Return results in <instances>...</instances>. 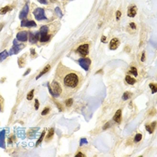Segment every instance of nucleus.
Here are the masks:
<instances>
[{"label": "nucleus", "mask_w": 157, "mask_h": 157, "mask_svg": "<svg viewBox=\"0 0 157 157\" xmlns=\"http://www.w3.org/2000/svg\"><path fill=\"white\" fill-rule=\"evenodd\" d=\"M78 76L74 74V73H70L67 75L65 76L64 79V84L67 87H70V88H75V86L78 84Z\"/></svg>", "instance_id": "obj_1"}, {"label": "nucleus", "mask_w": 157, "mask_h": 157, "mask_svg": "<svg viewBox=\"0 0 157 157\" xmlns=\"http://www.w3.org/2000/svg\"><path fill=\"white\" fill-rule=\"evenodd\" d=\"M33 15L38 21H41V20H46L47 19L43 8H36L33 11Z\"/></svg>", "instance_id": "obj_2"}, {"label": "nucleus", "mask_w": 157, "mask_h": 157, "mask_svg": "<svg viewBox=\"0 0 157 157\" xmlns=\"http://www.w3.org/2000/svg\"><path fill=\"white\" fill-rule=\"evenodd\" d=\"M52 96L54 97H58L59 96L60 94L62 93V89H61V86L59 85L58 83H57L56 81H54L52 83Z\"/></svg>", "instance_id": "obj_3"}, {"label": "nucleus", "mask_w": 157, "mask_h": 157, "mask_svg": "<svg viewBox=\"0 0 157 157\" xmlns=\"http://www.w3.org/2000/svg\"><path fill=\"white\" fill-rule=\"evenodd\" d=\"M78 62H79V65H80L84 70L87 71V70L89 69V67H90V65H91V60H90L88 58H82L79 59Z\"/></svg>", "instance_id": "obj_4"}, {"label": "nucleus", "mask_w": 157, "mask_h": 157, "mask_svg": "<svg viewBox=\"0 0 157 157\" xmlns=\"http://www.w3.org/2000/svg\"><path fill=\"white\" fill-rule=\"evenodd\" d=\"M77 52L79 54H81L82 56H87L88 53H89V45L88 44H83L81 46H79L77 48Z\"/></svg>", "instance_id": "obj_5"}, {"label": "nucleus", "mask_w": 157, "mask_h": 157, "mask_svg": "<svg viewBox=\"0 0 157 157\" xmlns=\"http://www.w3.org/2000/svg\"><path fill=\"white\" fill-rule=\"evenodd\" d=\"M16 40L21 42H25L28 40V32L25 31H20L17 33L16 35Z\"/></svg>", "instance_id": "obj_6"}, {"label": "nucleus", "mask_w": 157, "mask_h": 157, "mask_svg": "<svg viewBox=\"0 0 157 157\" xmlns=\"http://www.w3.org/2000/svg\"><path fill=\"white\" fill-rule=\"evenodd\" d=\"M29 15V5L26 4L23 8L22 9V11L20 13V15H19V18L21 19V20H23V19L26 18V16Z\"/></svg>", "instance_id": "obj_7"}, {"label": "nucleus", "mask_w": 157, "mask_h": 157, "mask_svg": "<svg viewBox=\"0 0 157 157\" xmlns=\"http://www.w3.org/2000/svg\"><path fill=\"white\" fill-rule=\"evenodd\" d=\"M119 46H120V41H119V39H117V38L111 39V41L110 42V49L115 50V49H117L119 48Z\"/></svg>", "instance_id": "obj_8"}, {"label": "nucleus", "mask_w": 157, "mask_h": 157, "mask_svg": "<svg viewBox=\"0 0 157 157\" xmlns=\"http://www.w3.org/2000/svg\"><path fill=\"white\" fill-rule=\"evenodd\" d=\"M22 48H23V46H22V45H14L13 47H12V49H10V51H9V55H14V54H17V53L20 51V49H22Z\"/></svg>", "instance_id": "obj_9"}, {"label": "nucleus", "mask_w": 157, "mask_h": 157, "mask_svg": "<svg viewBox=\"0 0 157 157\" xmlns=\"http://www.w3.org/2000/svg\"><path fill=\"white\" fill-rule=\"evenodd\" d=\"M21 26L22 27H36V22L33 21H27L23 20L21 22Z\"/></svg>", "instance_id": "obj_10"}, {"label": "nucleus", "mask_w": 157, "mask_h": 157, "mask_svg": "<svg viewBox=\"0 0 157 157\" xmlns=\"http://www.w3.org/2000/svg\"><path fill=\"white\" fill-rule=\"evenodd\" d=\"M136 13H137V8H136V6L132 5V6L128 8V10H127V16H129V17H135L136 15Z\"/></svg>", "instance_id": "obj_11"}, {"label": "nucleus", "mask_w": 157, "mask_h": 157, "mask_svg": "<svg viewBox=\"0 0 157 157\" xmlns=\"http://www.w3.org/2000/svg\"><path fill=\"white\" fill-rule=\"evenodd\" d=\"M113 120L117 122V123H120L121 121V110H118L117 112L115 113V115L113 117Z\"/></svg>", "instance_id": "obj_12"}, {"label": "nucleus", "mask_w": 157, "mask_h": 157, "mask_svg": "<svg viewBox=\"0 0 157 157\" xmlns=\"http://www.w3.org/2000/svg\"><path fill=\"white\" fill-rule=\"evenodd\" d=\"M50 68H51L50 65H47V66H46V67H44V69H43V70H42V71L41 72V74H40V75H39L37 76V77H36V79L40 78L41 76H42L43 75H45L46 73H48V72H49V70H50Z\"/></svg>", "instance_id": "obj_13"}, {"label": "nucleus", "mask_w": 157, "mask_h": 157, "mask_svg": "<svg viewBox=\"0 0 157 157\" xmlns=\"http://www.w3.org/2000/svg\"><path fill=\"white\" fill-rule=\"evenodd\" d=\"M49 39H50V35L48 34H41L40 36V41L41 42H47L49 41Z\"/></svg>", "instance_id": "obj_14"}, {"label": "nucleus", "mask_w": 157, "mask_h": 157, "mask_svg": "<svg viewBox=\"0 0 157 157\" xmlns=\"http://www.w3.org/2000/svg\"><path fill=\"white\" fill-rule=\"evenodd\" d=\"M155 125H156V123L155 122H153L152 123V125H147L146 127V130L148 131L149 132L150 134H153V130H154V128H155Z\"/></svg>", "instance_id": "obj_15"}, {"label": "nucleus", "mask_w": 157, "mask_h": 157, "mask_svg": "<svg viewBox=\"0 0 157 157\" xmlns=\"http://www.w3.org/2000/svg\"><path fill=\"white\" fill-rule=\"evenodd\" d=\"M5 131L3 130L1 131V133H0V146L1 147H3L4 148L5 147Z\"/></svg>", "instance_id": "obj_16"}, {"label": "nucleus", "mask_w": 157, "mask_h": 157, "mask_svg": "<svg viewBox=\"0 0 157 157\" xmlns=\"http://www.w3.org/2000/svg\"><path fill=\"white\" fill-rule=\"evenodd\" d=\"M37 38L35 36V34L32 32H29V41L31 43H36L37 42Z\"/></svg>", "instance_id": "obj_17"}, {"label": "nucleus", "mask_w": 157, "mask_h": 157, "mask_svg": "<svg viewBox=\"0 0 157 157\" xmlns=\"http://www.w3.org/2000/svg\"><path fill=\"white\" fill-rule=\"evenodd\" d=\"M9 56V53L7 52V50H4L0 53V62H2L3 60H5L7 57Z\"/></svg>", "instance_id": "obj_18"}, {"label": "nucleus", "mask_w": 157, "mask_h": 157, "mask_svg": "<svg viewBox=\"0 0 157 157\" xmlns=\"http://www.w3.org/2000/svg\"><path fill=\"white\" fill-rule=\"evenodd\" d=\"M125 80H126V82H127L128 84H134L135 83H136V79L133 78V77H131L130 75H127Z\"/></svg>", "instance_id": "obj_19"}, {"label": "nucleus", "mask_w": 157, "mask_h": 157, "mask_svg": "<svg viewBox=\"0 0 157 157\" xmlns=\"http://www.w3.org/2000/svg\"><path fill=\"white\" fill-rule=\"evenodd\" d=\"M53 135H54V128H50V130L49 131V134H48L47 137H46V141H47V142H49V140L52 139Z\"/></svg>", "instance_id": "obj_20"}, {"label": "nucleus", "mask_w": 157, "mask_h": 157, "mask_svg": "<svg viewBox=\"0 0 157 157\" xmlns=\"http://www.w3.org/2000/svg\"><path fill=\"white\" fill-rule=\"evenodd\" d=\"M11 9H12V7L11 6H9V5L5 6V7H3L2 9H0V15H5V14H6L7 12L10 11Z\"/></svg>", "instance_id": "obj_21"}, {"label": "nucleus", "mask_w": 157, "mask_h": 157, "mask_svg": "<svg viewBox=\"0 0 157 157\" xmlns=\"http://www.w3.org/2000/svg\"><path fill=\"white\" fill-rule=\"evenodd\" d=\"M48 31H49V27L47 25L41 26V29H40V33L41 34H48Z\"/></svg>", "instance_id": "obj_22"}, {"label": "nucleus", "mask_w": 157, "mask_h": 157, "mask_svg": "<svg viewBox=\"0 0 157 157\" xmlns=\"http://www.w3.org/2000/svg\"><path fill=\"white\" fill-rule=\"evenodd\" d=\"M129 74H132V75H134L135 76H136L138 73H137V70H136V67H131V69L129 70Z\"/></svg>", "instance_id": "obj_23"}, {"label": "nucleus", "mask_w": 157, "mask_h": 157, "mask_svg": "<svg viewBox=\"0 0 157 157\" xmlns=\"http://www.w3.org/2000/svg\"><path fill=\"white\" fill-rule=\"evenodd\" d=\"M45 133H46L45 131H43V132L41 133V136H40V139L38 140V142H37V144H36V146H39V145H40V144L41 143V141L43 140V138H44V136H45Z\"/></svg>", "instance_id": "obj_24"}, {"label": "nucleus", "mask_w": 157, "mask_h": 157, "mask_svg": "<svg viewBox=\"0 0 157 157\" xmlns=\"http://www.w3.org/2000/svg\"><path fill=\"white\" fill-rule=\"evenodd\" d=\"M130 97H131V93H129V92H126V93L123 94V100L124 101H127V99H129Z\"/></svg>", "instance_id": "obj_25"}, {"label": "nucleus", "mask_w": 157, "mask_h": 157, "mask_svg": "<svg viewBox=\"0 0 157 157\" xmlns=\"http://www.w3.org/2000/svg\"><path fill=\"white\" fill-rule=\"evenodd\" d=\"M33 93H34V90H31L30 93L27 94V100H29V101L32 100V98H33Z\"/></svg>", "instance_id": "obj_26"}, {"label": "nucleus", "mask_w": 157, "mask_h": 157, "mask_svg": "<svg viewBox=\"0 0 157 157\" xmlns=\"http://www.w3.org/2000/svg\"><path fill=\"white\" fill-rule=\"evenodd\" d=\"M55 13L57 14V15H58L60 18L63 16V14H62V12H61V10H60L59 7H56V9H55Z\"/></svg>", "instance_id": "obj_27"}, {"label": "nucleus", "mask_w": 157, "mask_h": 157, "mask_svg": "<svg viewBox=\"0 0 157 157\" xmlns=\"http://www.w3.org/2000/svg\"><path fill=\"white\" fill-rule=\"evenodd\" d=\"M141 139H142V135H141V134H136V136H135L134 141H135V142H139Z\"/></svg>", "instance_id": "obj_28"}, {"label": "nucleus", "mask_w": 157, "mask_h": 157, "mask_svg": "<svg viewBox=\"0 0 157 157\" xmlns=\"http://www.w3.org/2000/svg\"><path fill=\"white\" fill-rule=\"evenodd\" d=\"M150 88L153 90V94L156 93V84H150Z\"/></svg>", "instance_id": "obj_29"}, {"label": "nucleus", "mask_w": 157, "mask_h": 157, "mask_svg": "<svg viewBox=\"0 0 157 157\" xmlns=\"http://www.w3.org/2000/svg\"><path fill=\"white\" fill-rule=\"evenodd\" d=\"M72 104H73V100L72 99H68V100L66 101V106L67 107H70V106H72Z\"/></svg>", "instance_id": "obj_30"}, {"label": "nucleus", "mask_w": 157, "mask_h": 157, "mask_svg": "<svg viewBox=\"0 0 157 157\" xmlns=\"http://www.w3.org/2000/svg\"><path fill=\"white\" fill-rule=\"evenodd\" d=\"M49 112V108L47 107V108H45V110H42V112H41V115H42V116H45V115H47Z\"/></svg>", "instance_id": "obj_31"}, {"label": "nucleus", "mask_w": 157, "mask_h": 157, "mask_svg": "<svg viewBox=\"0 0 157 157\" xmlns=\"http://www.w3.org/2000/svg\"><path fill=\"white\" fill-rule=\"evenodd\" d=\"M84 144H87V140L85 138H82L80 140V146H83V145H84Z\"/></svg>", "instance_id": "obj_32"}, {"label": "nucleus", "mask_w": 157, "mask_h": 157, "mask_svg": "<svg viewBox=\"0 0 157 157\" xmlns=\"http://www.w3.org/2000/svg\"><path fill=\"white\" fill-rule=\"evenodd\" d=\"M120 15H121V13H120V11H117V13H116V16H117V20H118V21L120 20Z\"/></svg>", "instance_id": "obj_33"}, {"label": "nucleus", "mask_w": 157, "mask_h": 157, "mask_svg": "<svg viewBox=\"0 0 157 157\" xmlns=\"http://www.w3.org/2000/svg\"><path fill=\"white\" fill-rule=\"evenodd\" d=\"M39 106H40L39 101H38V100H36V101H35V104H34V107H35V109H36V110H38V109H39Z\"/></svg>", "instance_id": "obj_34"}, {"label": "nucleus", "mask_w": 157, "mask_h": 157, "mask_svg": "<svg viewBox=\"0 0 157 157\" xmlns=\"http://www.w3.org/2000/svg\"><path fill=\"white\" fill-rule=\"evenodd\" d=\"M129 26H130L131 28L133 29V30H135V29H136V24H135L134 22H130V23H129Z\"/></svg>", "instance_id": "obj_35"}, {"label": "nucleus", "mask_w": 157, "mask_h": 157, "mask_svg": "<svg viewBox=\"0 0 157 157\" xmlns=\"http://www.w3.org/2000/svg\"><path fill=\"white\" fill-rule=\"evenodd\" d=\"M145 60H146V53H145V51H144V52L142 53V58H141V61H143V62H144Z\"/></svg>", "instance_id": "obj_36"}, {"label": "nucleus", "mask_w": 157, "mask_h": 157, "mask_svg": "<svg viewBox=\"0 0 157 157\" xmlns=\"http://www.w3.org/2000/svg\"><path fill=\"white\" fill-rule=\"evenodd\" d=\"M38 1H39L41 4H43V5H47V4H48V2H47L46 0H38Z\"/></svg>", "instance_id": "obj_37"}, {"label": "nucleus", "mask_w": 157, "mask_h": 157, "mask_svg": "<svg viewBox=\"0 0 157 157\" xmlns=\"http://www.w3.org/2000/svg\"><path fill=\"white\" fill-rule=\"evenodd\" d=\"M84 157V154H83L82 153H76V154H75V157Z\"/></svg>", "instance_id": "obj_38"}, {"label": "nucleus", "mask_w": 157, "mask_h": 157, "mask_svg": "<svg viewBox=\"0 0 157 157\" xmlns=\"http://www.w3.org/2000/svg\"><path fill=\"white\" fill-rule=\"evenodd\" d=\"M56 104H57V106L58 107V109H59L60 111H62V110H63V109H62V107H61V105H60L59 103H58V102H56Z\"/></svg>", "instance_id": "obj_39"}, {"label": "nucleus", "mask_w": 157, "mask_h": 157, "mask_svg": "<svg viewBox=\"0 0 157 157\" xmlns=\"http://www.w3.org/2000/svg\"><path fill=\"white\" fill-rule=\"evenodd\" d=\"M110 123H106V124H105V125H104V127H103V129H104V130H105V129H106L107 127H110Z\"/></svg>", "instance_id": "obj_40"}, {"label": "nucleus", "mask_w": 157, "mask_h": 157, "mask_svg": "<svg viewBox=\"0 0 157 157\" xmlns=\"http://www.w3.org/2000/svg\"><path fill=\"white\" fill-rule=\"evenodd\" d=\"M101 41H102L103 43L106 42V37H105V36H102V38H101Z\"/></svg>", "instance_id": "obj_41"}, {"label": "nucleus", "mask_w": 157, "mask_h": 157, "mask_svg": "<svg viewBox=\"0 0 157 157\" xmlns=\"http://www.w3.org/2000/svg\"><path fill=\"white\" fill-rule=\"evenodd\" d=\"M30 72H31V69H30V68H29V69H27V71L25 72V73H24V75H28V74H29V73H30Z\"/></svg>", "instance_id": "obj_42"}, {"label": "nucleus", "mask_w": 157, "mask_h": 157, "mask_svg": "<svg viewBox=\"0 0 157 157\" xmlns=\"http://www.w3.org/2000/svg\"><path fill=\"white\" fill-rule=\"evenodd\" d=\"M34 50H35L34 49H31V55H32V56H33L34 54H35V51H34Z\"/></svg>", "instance_id": "obj_43"}, {"label": "nucleus", "mask_w": 157, "mask_h": 157, "mask_svg": "<svg viewBox=\"0 0 157 157\" xmlns=\"http://www.w3.org/2000/svg\"><path fill=\"white\" fill-rule=\"evenodd\" d=\"M3 27H4V23H1V24H0V31L3 29Z\"/></svg>", "instance_id": "obj_44"}]
</instances>
